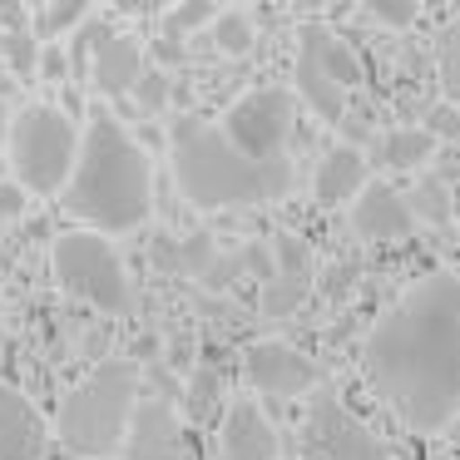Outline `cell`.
<instances>
[{"mask_svg": "<svg viewBox=\"0 0 460 460\" xmlns=\"http://www.w3.org/2000/svg\"><path fill=\"white\" fill-rule=\"evenodd\" d=\"M5 149H11V164H15V189L50 199V193H65V183L75 173L80 129L55 104H25L21 114H11Z\"/></svg>", "mask_w": 460, "mask_h": 460, "instance_id": "5b68a950", "label": "cell"}, {"mask_svg": "<svg viewBox=\"0 0 460 460\" xmlns=\"http://www.w3.org/2000/svg\"><path fill=\"white\" fill-rule=\"evenodd\" d=\"M312 292V248L297 238V233H272V268L262 272V317L282 322L307 302Z\"/></svg>", "mask_w": 460, "mask_h": 460, "instance_id": "9c48e42d", "label": "cell"}, {"mask_svg": "<svg viewBox=\"0 0 460 460\" xmlns=\"http://www.w3.org/2000/svg\"><path fill=\"white\" fill-rule=\"evenodd\" d=\"M243 371H248V386L262 391V396H307L317 386V367L302 357L292 341L278 337H262L243 351Z\"/></svg>", "mask_w": 460, "mask_h": 460, "instance_id": "30bf717a", "label": "cell"}, {"mask_svg": "<svg viewBox=\"0 0 460 460\" xmlns=\"http://www.w3.org/2000/svg\"><path fill=\"white\" fill-rule=\"evenodd\" d=\"M406 208L416 223H446L450 218V183L446 179H420L406 193Z\"/></svg>", "mask_w": 460, "mask_h": 460, "instance_id": "7402d4cb", "label": "cell"}, {"mask_svg": "<svg viewBox=\"0 0 460 460\" xmlns=\"http://www.w3.org/2000/svg\"><path fill=\"white\" fill-rule=\"evenodd\" d=\"M134 406H139V367L129 357H110L60 401L55 436L80 460H110L124 446Z\"/></svg>", "mask_w": 460, "mask_h": 460, "instance_id": "277c9868", "label": "cell"}, {"mask_svg": "<svg viewBox=\"0 0 460 460\" xmlns=\"http://www.w3.org/2000/svg\"><path fill=\"white\" fill-rule=\"evenodd\" d=\"M134 100H139L144 114H159L164 104H169V75H164V70H144L139 84H134Z\"/></svg>", "mask_w": 460, "mask_h": 460, "instance_id": "484cf974", "label": "cell"}, {"mask_svg": "<svg viewBox=\"0 0 460 460\" xmlns=\"http://www.w3.org/2000/svg\"><path fill=\"white\" fill-rule=\"evenodd\" d=\"M5 129H11V110L0 104V149H5Z\"/></svg>", "mask_w": 460, "mask_h": 460, "instance_id": "d6a6232c", "label": "cell"}, {"mask_svg": "<svg viewBox=\"0 0 460 460\" xmlns=\"http://www.w3.org/2000/svg\"><path fill=\"white\" fill-rule=\"evenodd\" d=\"M35 70H40L50 84H60L65 75H70V55H65L60 45H40V65H35Z\"/></svg>", "mask_w": 460, "mask_h": 460, "instance_id": "83f0119b", "label": "cell"}, {"mask_svg": "<svg viewBox=\"0 0 460 460\" xmlns=\"http://www.w3.org/2000/svg\"><path fill=\"white\" fill-rule=\"evenodd\" d=\"M5 55H11V65L21 75H35V65H40V40H35L31 31H15V35H5Z\"/></svg>", "mask_w": 460, "mask_h": 460, "instance_id": "4316f807", "label": "cell"}, {"mask_svg": "<svg viewBox=\"0 0 460 460\" xmlns=\"http://www.w3.org/2000/svg\"><path fill=\"white\" fill-rule=\"evenodd\" d=\"M84 21H90V5H84V0H55V5H40V11H35L40 45H60V35L80 31Z\"/></svg>", "mask_w": 460, "mask_h": 460, "instance_id": "ffe728a7", "label": "cell"}, {"mask_svg": "<svg viewBox=\"0 0 460 460\" xmlns=\"http://www.w3.org/2000/svg\"><path fill=\"white\" fill-rule=\"evenodd\" d=\"M367 189V154L357 144H332L317 164V179H312V199L322 208H337V203L357 199Z\"/></svg>", "mask_w": 460, "mask_h": 460, "instance_id": "2e32d148", "label": "cell"}, {"mask_svg": "<svg viewBox=\"0 0 460 460\" xmlns=\"http://www.w3.org/2000/svg\"><path fill=\"white\" fill-rule=\"evenodd\" d=\"M426 134L430 139H460V110H436Z\"/></svg>", "mask_w": 460, "mask_h": 460, "instance_id": "f546056e", "label": "cell"}, {"mask_svg": "<svg viewBox=\"0 0 460 460\" xmlns=\"http://www.w3.org/2000/svg\"><path fill=\"white\" fill-rule=\"evenodd\" d=\"M430 154H436V139H430L426 129H391L386 139L376 144V159L386 164V169H416Z\"/></svg>", "mask_w": 460, "mask_h": 460, "instance_id": "d6986e66", "label": "cell"}, {"mask_svg": "<svg viewBox=\"0 0 460 460\" xmlns=\"http://www.w3.org/2000/svg\"><path fill=\"white\" fill-rule=\"evenodd\" d=\"M65 208L90 233H134L154 213V169L144 144L110 110H90L75 154V173L65 183Z\"/></svg>", "mask_w": 460, "mask_h": 460, "instance_id": "7a4b0ae2", "label": "cell"}, {"mask_svg": "<svg viewBox=\"0 0 460 460\" xmlns=\"http://www.w3.org/2000/svg\"><path fill=\"white\" fill-rule=\"evenodd\" d=\"M119 450H124V460H179L183 426H179L169 401H139Z\"/></svg>", "mask_w": 460, "mask_h": 460, "instance_id": "7c38bea8", "label": "cell"}, {"mask_svg": "<svg viewBox=\"0 0 460 460\" xmlns=\"http://www.w3.org/2000/svg\"><path fill=\"white\" fill-rule=\"evenodd\" d=\"M440 90L450 104H460V21L440 35Z\"/></svg>", "mask_w": 460, "mask_h": 460, "instance_id": "603a6c76", "label": "cell"}, {"mask_svg": "<svg viewBox=\"0 0 460 460\" xmlns=\"http://www.w3.org/2000/svg\"><path fill=\"white\" fill-rule=\"evenodd\" d=\"M189 396H193V406H208V401L218 396V371H213V367H199V371H193Z\"/></svg>", "mask_w": 460, "mask_h": 460, "instance_id": "f1b7e54d", "label": "cell"}, {"mask_svg": "<svg viewBox=\"0 0 460 460\" xmlns=\"http://www.w3.org/2000/svg\"><path fill=\"white\" fill-rule=\"evenodd\" d=\"M159 60H183V45H179V35H169V40H159Z\"/></svg>", "mask_w": 460, "mask_h": 460, "instance_id": "1f68e13d", "label": "cell"}, {"mask_svg": "<svg viewBox=\"0 0 460 460\" xmlns=\"http://www.w3.org/2000/svg\"><path fill=\"white\" fill-rule=\"evenodd\" d=\"M50 268H55V282H60L70 297L90 302L104 317H129L134 312L129 268H124V258L114 252V243L100 238V233H90V228L60 233L55 248H50Z\"/></svg>", "mask_w": 460, "mask_h": 460, "instance_id": "8992f818", "label": "cell"}, {"mask_svg": "<svg viewBox=\"0 0 460 460\" xmlns=\"http://www.w3.org/2000/svg\"><path fill=\"white\" fill-rule=\"evenodd\" d=\"M252 40H258V21H252L248 11H218V21H213V45H218L223 55H248Z\"/></svg>", "mask_w": 460, "mask_h": 460, "instance_id": "44dd1931", "label": "cell"}, {"mask_svg": "<svg viewBox=\"0 0 460 460\" xmlns=\"http://www.w3.org/2000/svg\"><path fill=\"white\" fill-rule=\"evenodd\" d=\"M416 218L406 208V193H396L391 183H367L357 193V208H351V233L367 243H406Z\"/></svg>", "mask_w": 460, "mask_h": 460, "instance_id": "4fadbf2b", "label": "cell"}, {"mask_svg": "<svg viewBox=\"0 0 460 460\" xmlns=\"http://www.w3.org/2000/svg\"><path fill=\"white\" fill-rule=\"evenodd\" d=\"M297 50H302V55H312V60H317L322 70H327L332 80L341 84V90H351V84L361 80V60H357V50H351V45L341 40V35L322 31V25H312V31H302Z\"/></svg>", "mask_w": 460, "mask_h": 460, "instance_id": "ac0fdd59", "label": "cell"}, {"mask_svg": "<svg viewBox=\"0 0 460 460\" xmlns=\"http://www.w3.org/2000/svg\"><path fill=\"white\" fill-rule=\"evenodd\" d=\"M282 436L268 420V411L252 396H238L228 411H223L218 426V460H278Z\"/></svg>", "mask_w": 460, "mask_h": 460, "instance_id": "8fae6325", "label": "cell"}, {"mask_svg": "<svg viewBox=\"0 0 460 460\" xmlns=\"http://www.w3.org/2000/svg\"><path fill=\"white\" fill-rule=\"evenodd\" d=\"M218 129L248 159L278 164V159H288V144H292V100L282 90H252V94L228 104Z\"/></svg>", "mask_w": 460, "mask_h": 460, "instance_id": "52a82bcc", "label": "cell"}, {"mask_svg": "<svg viewBox=\"0 0 460 460\" xmlns=\"http://www.w3.org/2000/svg\"><path fill=\"white\" fill-rule=\"evenodd\" d=\"M367 15L381 21V25H391V31H406V25L420 15V5L416 0H367Z\"/></svg>", "mask_w": 460, "mask_h": 460, "instance_id": "d4e9b609", "label": "cell"}, {"mask_svg": "<svg viewBox=\"0 0 460 460\" xmlns=\"http://www.w3.org/2000/svg\"><path fill=\"white\" fill-rule=\"evenodd\" d=\"M25 213V193L15 189V183H0V223H11Z\"/></svg>", "mask_w": 460, "mask_h": 460, "instance_id": "4dcf8cb0", "label": "cell"}, {"mask_svg": "<svg viewBox=\"0 0 460 460\" xmlns=\"http://www.w3.org/2000/svg\"><path fill=\"white\" fill-rule=\"evenodd\" d=\"M292 80H297V94L307 100V110L317 114V119L341 124V114H347V94H351V90H341V84L332 80V75L322 70L312 55H302V50H297V60H292Z\"/></svg>", "mask_w": 460, "mask_h": 460, "instance_id": "e0dca14e", "label": "cell"}, {"mask_svg": "<svg viewBox=\"0 0 460 460\" xmlns=\"http://www.w3.org/2000/svg\"><path fill=\"white\" fill-rule=\"evenodd\" d=\"M173 183H179L183 203L199 213L258 208V203L288 199L292 159L258 164L218 124L199 119V114H183V119H173Z\"/></svg>", "mask_w": 460, "mask_h": 460, "instance_id": "3957f363", "label": "cell"}, {"mask_svg": "<svg viewBox=\"0 0 460 460\" xmlns=\"http://www.w3.org/2000/svg\"><path fill=\"white\" fill-rule=\"evenodd\" d=\"M90 75H94V84H100V94H110V100L134 94V84H139V75H144V50H139V40H134V35L100 31V25H94Z\"/></svg>", "mask_w": 460, "mask_h": 460, "instance_id": "5bb4252c", "label": "cell"}, {"mask_svg": "<svg viewBox=\"0 0 460 460\" xmlns=\"http://www.w3.org/2000/svg\"><path fill=\"white\" fill-rule=\"evenodd\" d=\"M0 460H45V426L15 386L0 381Z\"/></svg>", "mask_w": 460, "mask_h": 460, "instance_id": "9a60e30c", "label": "cell"}, {"mask_svg": "<svg viewBox=\"0 0 460 460\" xmlns=\"http://www.w3.org/2000/svg\"><path fill=\"white\" fill-rule=\"evenodd\" d=\"M302 446H307L312 460H391L381 436H371L337 396L317 391L302 416Z\"/></svg>", "mask_w": 460, "mask_h": 460, "instance_id": "ba28073f", "label": "cell"}, {"mask_svg": "<svg viewBox=\"0 0 460 460\" xmlns=\"http://www.w3.org/2000/svg\"><path fill=\"white\" fill-rule=\"evenodd\" d=\"M213 21H218V5H213V0H183V5H173V11L164 15V25H169V35L199 31V25H213Z\"/></svg>", "mask_w": 460, "mask_h": 460, "instance_id": "cb8c5ba5", "label": "cell"}, {"mask_svg": "<svg viewBox=\"0 0 460 460\" xmlns=\"http://www.w3.org/2000/svg\"><path fill=\"white\" fill-rule=\"evenodd\" d=\"M367 381L411 430H440L460 416V278L411 282L367 332Z\"/></svg>", "mask_w": 460, "mask_h": 460, "instance_id": "6da1fadb", "label": "cell"}]
</instances>
